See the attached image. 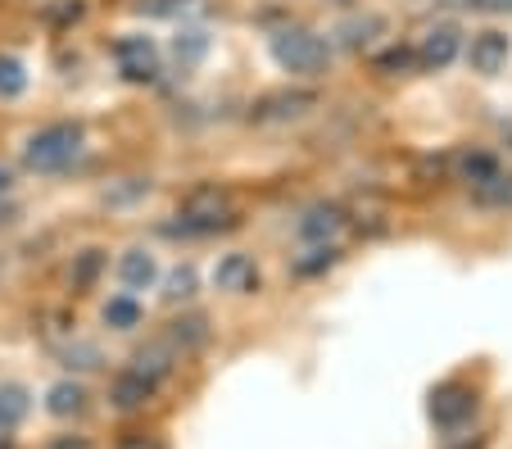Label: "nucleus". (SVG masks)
<instances>
[{
    "mask_svg": "<svg viewBox=\"0 0 512 449\" xmlns=\"http://www.w3.org/2000/svg\"><path fill=\"white\" fill-rule=\"evenodd\" d=\"M64 363H68V368H78V372H91V368H100L105 359H100V345H91V341H73V345L64 350Z\"/></svg>",
    "mask_w": 512,
    "mask_h": 449,
    "instance_id": "23",
    "label": "nucleus"
},
{
    "mask_svg": "<svg viewBox=\"0 0 512 449\" xmlns=\"http://www.w3.org/2000/svg\"><path fill=\"white\" fill-rule=\"evenodd\" d=\"M476 413V395L467 391V386H440V391L431 395V418H435V427H463L467 418Z\"/></svg>",
    "mask_w": 512,
    "mask_h": 449,
    "instance_id": "5",
    "label": "nucleus"
},
{
    "mask_svg": "<svg viewBox=\"0 0 512 449\" xmlns=\"http://www.w3.org/2000/svg\"><path fill=\"white\" fill-rule=\"evenodd\" d=\"M118 449H164V440H145V436H127Z\"/></svg>",
    "mask_w": 512,
    "mask_h": 449,
    "instance_id": "26",
    "label": "nucleus"
},
{
    "mask_svg": "<svg viewBox=\"0 0 512 449\" xmlns=\"http://www.w3.org/2000/svg\"><path fill=\"white\" fill-rule=\"evenodd\" d=\"M508 59H512L508 32L485 28V32H476V37H472V50H467V64H472V73H481V78H494V73L508 69Z\"/></svg>",
    "mask_w": 512,
    "mask_h": 449,
    "instance_id": "4",
    "label": "nucleus"
},
{
    "mask_svg": "<svg viewBox=\"0 0 512 449\" xmlns=\"http://www.w3.org/2000/svg\"><path fill=\"white\" fill-rule=\"evenodd\" d=\"M100 268H105V250H82L78 259H73V286H78V291H91Z\"/></svg>",
    "mask_w": 512,
    "mask_h": 449,
    "instance_id": "20",
    "label": "nucleus"
},
{
    "mask_svg": "<svg viewBox=\"0 0 512 449\" xmlns=\"http://www.w3.org/2000/svg\"><path fill=\"white\" fill-rule=\"evenodd\" d=\"M10 186H14V173L0 164V196H10Z\"/></svg>",
    "mask_w": 512,
    "mask_h": 449,
    "instance_id": "30",
    "label": "nucleus"
},
{
    "mask_svg": "<svg viewBox=\"0 0 512 449\" xmlns=\"http://www.w3.org/2000/svg\"><path fill=\"white\" fill-rule=\"evenodd\" d=\"M340 254L331 250V245H318V250L309 254V259H300V264H295V273H304V277H313V273H322V268H331L336 264Z\"/></svg>",
    "mask_w": 512,
    "mask_h": 449,
    "instance_id": "24",
    "label": "nucleus"
},
{
    "mask_svg": "<svg viewBox=\"0 0 512 449\" xmlns=\"http://www.w3.org/2000/svg\"><path fill=\"white\" fill-rule=\"evenodd\" d=\"M168 341L182 345V350H195V345L209 341V323H204V318H182V323H173Z\"/></svg>",
    "mask_w": 512,
    "mask_h": 449,
    "instance_id": "22",
    "label": "nucleus"
},
{
    "mask_svg": "<svg viewBox=\"0 0 512 449\" xmlns=\"http://www.w3.org/2000/svg\"><path fill=\"white\" fill-rule=\"evenodd\" d=\"M150 395H155V381H145L141 372L127 368L123 377L114 381V391H109V400H114L118 409H141V404L150 400Z\"/></svg>",
    "mask_w": 512,
    "mask_h": 449,
    "instance_id": "11",
    "label": "nucleus"
},
{
    "mask_svg": "<svg viewBox=\"0 0 512 449\" xmlns=\"http://www.w3.org/2000/svg\"><path fill=\"white\" fill-rule=\"evenodd\" d=\"M132 372H141L145 381H155L159 386V381L173 372V350H168V345H150V350H141L132 359Z\"/></svg>",
    "mask_w": 512,
    "mask_h": 449,
    "instance_id": "15",
    "label": "nucleus"
},
{
    "mask_svg": "<svg viewBox=\"0 0 512 449\" xmlns=\"http://www.w3.org/2000/svg\"><path fill=\"white\" fill-rule=\"evenodd\" d=\"M105 323L114 327V332H132V327L141 323V304H136L132 295H114V300L105 304Z\"/></svg>",
    "mask_w": 512,
    "mask_h": 449,
    "instance_id": "18",
    "label": "nucleus"
},
{
    "mask_svg": "<svg viewBox=\"0 0 512 449\" xmlns=\"http://www.w3.org/2000/svg\"><path fill=\"white\" fill-rule=\"evenodd\" d=\"M195 282H200V277H195V268H191V264L173 268V273L164 277V300H168V304L191 300V295H195Z\"/></svg>",
    "mask_w": 512,
    "mask_h": 449,
    "instance_id": "21",
    "label": "nucleus"
},
{
    "mask_svg": "<svg viewBox=\"0 0 512 449\" xmlns=\"http://www.w3.org/2000/svg\"><path fill=\"white\" fill-rule=\"evenodd\" d=\"M0 449H14V445H10V440H0Z\"/></svg>",
    "mask_w": 512,
    "mask_h": 449,
    "instance_id": "31",
    "label": "nucleus"
},
{
    "mask_svg": "<svg viewBox=\"0 0 512 449\" xmlns=\"http://www.w3.org/2000/svg\"><path fill=\"white\" fill-rule=\"evenodd\" d=\"M413 64H417V55H413V50H390V55H381V73H404V69H413Z\"/></svg>",
    "mask_w": 512,
    "mask_h": 449,
    "instance_id": "25",
    "label": "nucleus"
},
{
    "mask_svg": "<svg viewBox=\"0 0 512 449\" xmlns=\"http://www.w3.org/2000/svg\"><path fill=\"white\" fill-rule=\"evenodd\" d=\"M50 449H91V445H87V440H73V436H59Z\"/></svg>",
    "mask_w": 512,
    "mask_h": 449,
    "instance_id": "29",
    "label": "nucleus"
},
{
    "mask_svg": "<svg viewBox=\"0 0 512 449\" xmlns=\"http://www.w3.org/2000/svg\"><path fill=\"white\" fill-rule=\"evenodd\" d=\"M82 155V127L78 123H50L23 146V164L32 173H64Z\"/></svg>",
    "mask_w": 512,
    "mask_h": 449,
    "instance_id": "1",
    "label": "nucleus"
},
{
    "mask_svg": "<svg viewBox=\"0 0 512 449\" xmlns=\"http://www.w3.org/2000/svg\"><path fill=\"white\" fill-rule=\"evenodd\" d=\"M118 277H123L127 291H145V286H155V277H159L155 254H145V250H127L123 259H118Z\"/></svg>",
    "mask_w": 512,
    "mask_h": 449,
    "instance_id": "10",
    "label": "nucleus"
},
{
    "mask_svg": "<svg viewBox=\"0 0 512 449\" xmlns=\"http://www.w3.org/2000/svg\"><path fill=\"white\" fill-rule=\"evenodd\" d=\"M272 59H277L286 73H300V78H313V73L327 69V59H331V46L327 37H318V32L309 28H286L277 32V37L268 41Z\"/></svg>",
    "mask_w": 512,
    "mask_h": 449,
    "instance_id": "2",
    "label": "nucleus"
},
{
    "mask_svg": "<svg viewBox=\"0 0 512 449\" xmlns=\"http://www.w3.org/2000/svg\"><path fill=\"white\" fill-rule=\"evenodd\" d=\"M472 10H512V0H463Z\"/></svg>",
    "mask_w": 512,
    "mask_h": 449,
    "instance_id": "27",
    "label": "nucleus"
},
{
    "mask_svg": "<svg viewBox=\"0 0 512 449\" xmlns=\"http://www.w3.org/2000/svg\"><path fill=\"white\" fill-rule=\"evenodd\" d=\"M28 409H32L28 391H23L19 381H5V386H0V431H14L28 418Z\"/></svg>",
    "mask_w": 512,
    "mask_h": 449,
    "instance_id": "13",
    "label": "nucleus"
},
{
    "mask_svg": "<svg viewBox=\"0 0 512 449\" xmlns=\"http://www.w3.org/2000/svg\"><path fill=\"white\" fill-rule=\"evenodd\" d=\"M114 59H118V73L132 82H150L159 73V50L150 37L141 32H127V37L114 41Z\"/></svg>",
    "mask_w": 512,
    "mask_h": 449,
    "instance_id": "3",
    "label": "nucleus"
},
{
    "mask_svg": "<svg viewBox=\"0 0 512 449\" xmlns=\"http://www.w3.org/2000/svg\"><path fill=\"white\" fill-rule=\"evenodd\" d=\"M472 200L476 205H485V209H512V173H494V177H485V182H476L472 186Z\"/></svg>",
    "mask_w": 512,
    "mask_h": 449,
    "instance_id": "14",
    "label": "nucleus"
},
{
    "mask_svg": "<svg viewBox=\"0 0 512 449\" xmlns=\"http://www.w3.org/2000/svg\"><path fill=\"white\" fill-rule=\"evenodd\" d=\"M458 50H463L458 28H431L422 37V46H417V64H426V69H449L458 59Z\"/></svg>",
    "mask_w": 512,
    "mask_h": 449,
    "instance_id": "8",
    "label": "nucleus"
},
{
    "mask_svg": "<svg viewBox=\"0 0 512 449\" xmlns=\"http://www.w3.org/2000/svg\"><path fill=\"white\" fill-rule=\"evenodd\" d=\"M213 286H218V291L245 295L259 286V268H254L250 254H223V259L213 264Z\"/></svg>",
    "mask_w": 512,
    "mask_h": 449,
    "instance_id": "6",
    "label": "nucleus"
},
{
    "mask_svg": "<svg viewBox=\"0 0 512 449\" xmlns=\"http://www.w3.org/2000/svg\"><path fill=\"white\" fill-rule=\"evenodd\" d=\"M458 173H463V182H485V177L499 173V159L485 155V150H467V155H458Z\"/></svg>",
    "mask_w": 512,
    "mask_h": 449,
    "instance_id": "19",
    "label": "nucleus"
},
{
    "mask_svg": "<svg viewBox=\"0 0 512 449\" xmlns=\"http://www.w3.org/2000/svg\"><path fill=\"white\" fill-rule=\"evenodd\" d=\"M23 91H28V69H23V59L0 55V100H19Z\"/></svg>",
    "mask_w": 512,
    "mask_h": 449,
    "instance_id": "17",
    "label": "nucleus"
},
{
    "mask_svg": "<svg viewBox=\"0 0 512 449\" xmlns=\"http://www.w3.org/2000/svg\"><path fill=\"white\" fill-rule=\"evenodd\" d=\"M313 109L309 91H277V96H263L254 105V123H290V118H304Z\"/></svg>",
    "mask_w": 512,
    "mask_h": 449,
    "instance_id": "7",
    "label": "nucleus"
},
{
    "mask_svg": "<svg viewBox=\"0 0 512 449\" xmlns=\"http://www.w3.org/2000/svg\"><path fill=\"white\" fill-rule=\"evenodd\" d=\"M82 404H87V391H82L78 381H55L46 391V409L55 413V418H78Z\"/></svg>",
    "mask_w": 512,
    "mask_h": 449,
    "instance_id": "12",
    "label": "nucleus"
},
{
    "mask_svg": "<svg viewBox=\"0 0 512 449\" xmlns=\"http://www.w3.org/2000/svg\"><path fill=\"white\" fill-rule=\"evenodd\" d=\"M209 55V37H204L200 28H182L173 37V59L182 64V69H191V64H200V59Z\"/></svg>",
    "mask_w": 512,
    "mask_h": 449,
    "instance_id": "16",
    "label": "nucleus"
},
{
    "mask_svg": "<svg viewBox=\"0 0 512 449\" xmlns=\"http://www.w3.org/2000/svg\"><path fill=\"white\" fill-rule=\"evenodd\" d=\"M340 227H345V218H340V209H331V205H318V209H309V214L300 218V236H304L309 245L336 241Z\"/></svg>",
    "mask_w": 512,
    "mask_h": 449,
    "instance_id": "9",
    "label": "nucleus"
},
{
    "mask_svg": "<svg viewBox=\"0 0 512 449\" xmlns=\"http://www.w3.org/2000/svg\"><path fill=\"white\" fill-rule=\"evenodd\" d=\"M50 14H55V19H78V14H82V5H78V0H73V5H59V10H50Z\"/></svg>",
    "mask_w": 512,
    "mask_h": 449,
    "instance_id": "28",
    "label": "nucleus"
}]
</instances>
